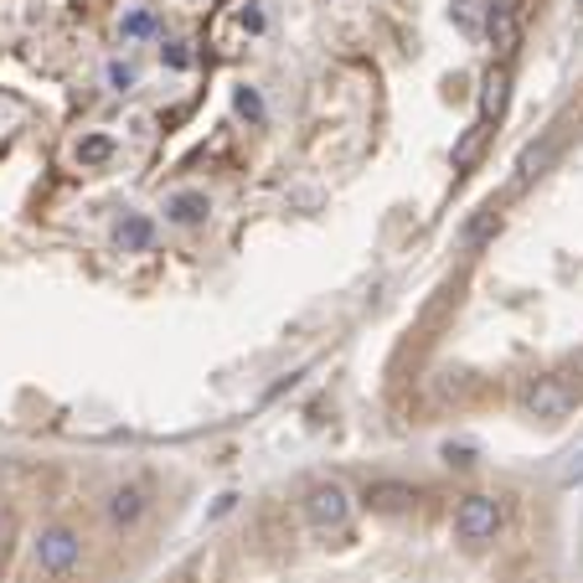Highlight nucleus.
<instances>
[{
  "mask_svg": "<svg viewBox=\"0 0 583 583\" xmlns=\"http://www.w3.org/2000/svg\"><path fill=\"white\" fill-rule=\"evenodd\" d=\"M11 552V516H0V558Z\"/></svg>",
  "mask_w": 583,
  "mask_h": 583,
  "instance_id": "412c9836",
  "label": "nucleus"
},
{
  "mask_svg": "<svg viewBox=\"0 0 583 583\" xmlns=\"http://www.w3.org/2000/svg\"><path fill=\"white\" fill-rule=\"evenodd\" d=\"M243 26H248V32H264V11H258V0H243Z\"/></svg>",
  "mask_w": 583,
  "mask_h": 583,
  "instance_id": "6ab92c4d",
  "label": "nucleus"
},
{
  "mask_svg": "<svg viewBox=\"0 0 583 583\" xmlns=\"http://www.w3.org/2000/svg\"><path fill=\"white\" fill-rule=\"evenodd\" d=\"M481 11H485V0H455V21L460 26H481Z\"/></svg>",
  "mask_w": 583,
  "mask_h": 583,
  "instance_id": "a211bd4d",
  "label": "nucleus"
},
{
  "mask_svg": "<svg viewBox=\"0 0 583 583\" xmlns=\"http://www.w3.org/2000/svg\"><path fill=\"white\" fill-rule=\"evenodd\" d=\"M496 227H501V212H496V206H481V217H470V223H464L460 248H470V254H475V248H481V243L491 238Z\"/></svg>",
  "mask_w": 583,
  "mask_h": 583,
  "instance_id": "ddd939ff",
  "label": "nucleus"
},
{
  "mask_svg": "<svg viewBox=\"0 0 583 583\" xmlns=\"http://www.w3.org/2000/svg\"><path fill=\"white\" fill-rule=\"evenodd\" d=\"M563 481H583V455H573V464L563 470Z\"/></svg>",
  "mask_w": 583,
  "mask_h": 583,
  "instance_id": "4be33fe9",
  "label": "nucleus"
},
{
  "mask_svg": "<svg viewBox=\"0 0 583 583\" xmlns=\"http://www.w3.org/2000/svg\"><path fill=\"white\" fill-rule=\"evenodd\" d=\"M233 103H238V114H243V120L264 124V99H258V88H248V83H243L238 93H233Z\"/></svg>",
  "mask_w": 583,
  "mask_h": 583,
  "instance_id": "dca6fc26",
  "label": "nucleus"
},
{
  "mask_svg": "<svg viewBox=\"0 0 583 583\" xmlns=\"http://www.w3.org/2000/svg\"><path fill=\"white\" fill-rule=\"evenodd\" d=\"M166 217H171V223H181V227L202 223V217H206V197H202V191H176L171 202H166Z\"/></svg>",
  "mask_w": 583,
  "mask_h": 583,
  "instance_id": "9d476101",
  "label": "nucleus"
},
{
  "mask_svg": "<svg viewBox=\"0 0 583 583\" xmlns=\"http://www.w3.org/2000/svg\"><path fill=\"white\" fill-rule=\"evenodd\" d=\"M552 155H558V139H542V145H527L522 160H516V187H532L537 176L552 166Z\"/></svg>",
  "mask_w": 583,
  "mask_h": 583,
  "instance_id": "6e6552de",
  "label": "nucleus"
},
{
  "mask_svg": "<svg viewBox=\"0 0 583 583\" xmlns=\"http://www.w3.org/2000/svg\"><path fill=\"white\" fill-rule=\"evenodd\" d=\"M166 63H171V68H191L187 42H166Z\"/></svg>",
  "mask_w": 583,
  "mask_h": 583,
  "instance_id": "aec40b11",
  "label": "nucleus"
},
{
  "mask_svg": "<svg viewBox=\"0 0 583 583\" xmlns=\"http://www.w3.org/2000/svg\"><path fill=\"white\" fill-rule=\"evenodd\" d=\"M506 88H512V78H506V68H496L491 78H485V93H481V120H501V109H506Z\"/></svg>",
  "mask_w": 583,
  "mask_h": 583,
  "instance_id": "9b49d317",
  "label": "nucleus"
},
{
  "mask_svg": "<svg viewBox=\"0 0 583 583\" xmlns=\"http://www.w3.org/2000/svg\"><path fill=\"white\" fill-rule=\"evenodd\" d=\"M501 522H506V512H501L496 496H464L460 512H455V537L475 548V542H491L501 532Z\"/></svg>",
  "mask_w": 583,
  "mask_h": 583,
  "instance_id": "20e7f679",
  "label": "nucleus"
},
{
  "mask_svg": "<svg viewBox=\"0 0 583 583\" xmlns=\"http://www.w3.org/2000/svg\"><path fill=\"white\" fill-rule=\"evenodd\" d=\"M485 139H491V124H485V120H475L470 130H464V139H460V145H455V171H470V166H475V155H481V145H485Z\"/></svg>",
  "mask_w": 583,
  "mask_h": 583,
  "instance_id": "f8f14e48",
  "label": "nucleus"
},
{
  "mask_svg": "<svg viewBox=\"0 0 583 583\" xmlns=\"http://www.w3.org/2000/svg\"><path fill=\"white\" fill-rule=\"evenodd\" d=\"M109 88H114V93H130V88H135V68H130V63H109Z\"/></svg>",
  "mask_w": 583,
  "mask_h": 583,
  "instance_id": "f3484780",
  "label": "nucleus"
},
{
  "mask_svg": "<svg viewBox=\"0 0 583 583\" xmlns=\"http://www.w3.org/2000/svg\"><path fill=\"white\" fill-rule=\"evenodd\" d=\"M445 460H449V464H470V449H455V445H449V449H445Z\"/></svg>",
  "mask_w": 583,
  "mask_h": 583,
  "instance_id": "5701e85b",
  "label": "nucleus"
},
{
  "mask_svg": "<svg viewBox=\"0 0 583 583\" xmlns=\"http://www.w3.org/2000/svg\"><path fill=\"white\" fill-rule=\"evenodd\" d=\"M78 558H83V537L72 532V527L52 522V527H42V532H36V568H42V573L63 579V573H72V568H78Z\"/></svg>",
  "mask_w": 583,
  "mask_h": 583,
  "instance_id": "f257e3e1",
  "label": "nucleus"
},
{
  "mask_svg": "<svg viewBox=\"0 0 583 583\" xmlns=\"http://www.w3.org/2000/svg\"><path fill=\"white\" fill-rule=\"evenodd\" d=\"M78 160H83V166H103V160H114V139H109V135H83V139H78Z\"/></svg>",
  "mask_w": 583,
  "mask_h": 583,
  "instance_id": "4468645a",
  "label": "nucleus"
},
{
  "mask_svg": "<svg viewBox=\"0 0 583 583\" xmlns=\"http://www.w3.org/2000/svg\"><path fill=\"white\" fill-rule=\"evenodd\" d=\"M114 243H120L124 254H145V248L155 243V223L150 217H139V212H130V217L120 223V233H114Z\"/></svg>",
  "mask_w": 583,
  "mask_h": 583,
  "instance_id": "1a4fd4ad",
  "label": "nucleus"
},
{
  "mask_svg": "<svg viewBox=\"0 0 583 583\" xmlns=\"http://www.w3.org/2000/svg\"><path fill=\"white\" fill-rule=\"evenodd\" d=\"M522 5H527V0H491V5H485V26H491V42H496L501 52H512V47H516Z\"/></svg>",
  "mask_w": 583,
  "mask_h": 583,
  "instance_id": "423d86ee",
  "label": "nucleus"
},
{
  "mask_svg": "<svg viewBox=\"0 0 583 583\" xmlns=\"http://www.w3.org/2000/svg\"><path fill=\"white\" fill-rule=\"evenodd\" d=\"M305 522L315 532H346V527H351V496H346V485H336V481L310 485Z\"/></svg>",
  "mask_w": 583,
  "mask_h": 583,
  "instance_id": "f03ea898",
  "label": "nucleus"
},
{
  "mask_svg": "<svg viewBox=\"0 0 583 583\" xmlns=\"http://www.w3.org/2000/svg\"><path fill=\"white\" fill-rule=\"evenodd\" d=\"M120 32L130 36V42H139V36H150V32H155V11H145V5H139V11H130V16L120 21Z\"/></svg>",
  "mask_w": 583,
  "mask_h": 583,
  "instance_id": "2eb2a0df",
  "label": "nucleus"
},
{
  "mask_svg": "<svg viewBox=\"0 0 583 583\" xmlns=\"http://www.w3.org/2000/svg\"><path fill=\"white\" fill-rule=\"evenodd\" d=\"M579 11H583V0H579Z\"/></svg>",
  "mask_w": 583,
  "mask_h": 583,
  "instance_id": "b1692460",
  "label": "nucleus"
},
{
  "mask_svg": "<svg viewBox=\"0 0 583 583\" xmlns=\"http://www.w3.org/2000/svg\"><path fill=\"white\" fill-rule=\"evenodd\" d=\"M145 512H150V496H145V485H120V491L109 496V522H114V527H135Z\"/></svg>",
  "mask_w": 583,
  "mask_h": 583,
  "instance_id": "0eeeda50",
  "label": "nucleus"
},
{
  "mask_svg": "<svg viewBox=\"0 0 583 583\" xmlns=\"http://www.w3.org/2000/svg\"><path fill=\"white\" fill-rule=\"evenodd\" d=\"M361 501L372 506V512H413L418 506V485L408 481H372L361 491Z\"/></svg>",
  "mask_w": 583,
  "mask_h": 583,
  "instance_id": "39448f33",
  "label": "nucleus"
},
{
  "mask_svg": "<svg viewBox=\"0 0 583 583\" xmlns=\"http://www.w3.org/2000/svg\"><path fill=\"white\" fill-rule=\"evenodd\" d=\"M522 413L537 418V424H558L573 413V388L563 378H532L522 388Z\"/></svg>",
  "mask_w": 583,
  "mask_h": 583,
  "instance_id": "7ed1b4c3",
  "label": "nucleus"
}]
</instances>
